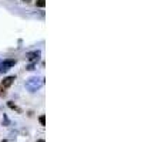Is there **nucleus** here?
<instances>
[{"label":"nucleus","instance_id":"obj_5","mask_svg":"<svg viewBox=\"0 0 162 142\" xmlns=\"http://www.w3.org/2000/svg\"><path fill=\"white\" fill-rule=\"evenodd\" d=\"M36 6L37 7H44L46 6V0H36Z\"/></svg>","mask_w":162,"mask_h":142},{"label":"nucleus","instance_id":"obj_11","mask_svg":"<svg viewBox=\"0 0 162 142\" xmlns=\"http://www.w3.org/2000/svg\"><path fill=\"white\" fill-rule=\"evenodd\" d=\"M1 142H9V141H7V139H3V141H1Z\"/></svg>","mask_w":162,"mask_h":142},{"label":"nucleus","instance_id":"obj_3","mask_svg":"<svg viewBox=\"0 0 162 142\" xmlns=\"http://www.w3.org/2000/svg\"><path fill=\"white\" fill-rule=\"evenodd\" d=\"M26 58H27L29 61H32V63H36V61H39V58H40V51H30V53L26 54Z\"/></svg>","mask_w":162,"mask_h":142},{"label":"nucleus","instance_id":"obj_7","mask_svg":"<svg viewBox=\"0 0 162 142\" xmlns=\"http://www.w3.org/2000/svg\"><path fill=\"white\" fill-rule=\"evenodd\" d=\"M39 122H40L41 125H46V117H44V115H40V117H39Z\"/></svg>","mask_w":162,"mask_h":142},{"label":"nucleus","instance_id":"obj_10","mask_svg":"<svg viewBox=\"0 0 162 142\" xmlns=\"http://www.w3.org/2000/svg\"><path fill=\"white\" fill-rule=\"evenodd\" d=\"M37 142H46V141H44V139H39V141H37Z\"/></svg>","mask_w":162,"mask_h":142},{"label":"nucleus","instance_id":"obj_6","mask_svg":"<svg viewBox=\"0 0 162 142\" xmlns=\"http://www.w3.org/2000/svg\"><path fill=\"white\" fill-rule=\"evenodd\" d=\"M7 105H9V107H10L11 109H16V111H19V112H22V109H19V108H17V107H16V104H13L11 101H9V102H7Z\"/></svg>","mask_w":162,"mask_h":142},{"label":"nucleus","instance_id":"obj_2","mask_svg":"<svg viewBox=\"0 0 162 142\" xmlns=\"http://www.w3.org/2000/svg\"><path fill=\"white\" fill-rule=\"evenodd\" d=\"M16 64V60H4L3 63H0V73H6L10 67H13Z\"/></svg>","mask_w":162,"mask_h":142},{"label":"nucleus","instance_id":"obj_8","mask_svg":"<svg viewBox=\"0 0 162 142\" xmlns=\"http://www.w3.org/2000/svg\"><path fill=\"white\" fill-rule=\"evenodd\" d=\"M27 70H29V71H32V70H34V63H33V64H30V66L27 67Z\"/></svg>","mask_w":162,"mask_h":142},{"label":"nucleus","instance_id":"obj_1","mask_svg":"<svg viewBox=\"0 0 162 142\" xmlns=\"http://www.w3.org/2000/svg\"><path fill=\"white\" fill-rule=\"evenodd\" d=\"M44 85V78L43 77H33L29 78L26 83V88L29 91H37L39 88H41Z\"/></svg>","mask_w":162,"mask_h":142},{"label":"nucleus","instance_id":"obj_9","mask_svg":"<svg viewBox=\"0 0 162 142\" xmlns=\"http://www.w3.org/2000/svg\"><path fill=\"white\" fill-rule=\"evenodd\" d=\"M23 1H24V3H30L32 0H23Z\"/></svg>","mask_w":162,"mask_h":142},{"label":"nucleus","instance_id":"obj_4","mask_svg":"<svg viewBox=\"0 0 162 142\" xmlns=\"http://www.w3.org/2000/svg\"><path fill=\"white\" fill-rule=\"evenodd\" d=\"M14 80H16V77L14 76H9V77H6L3 81H1V87L3 88H9L14 83Z\"/></svg>","mask_w":162,"mask_h":142}]
</instances>
